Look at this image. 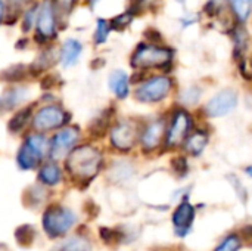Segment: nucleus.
<instances>
[{
  "instance_id": "obj_1",
  "label": "nucleus",
  "mask_w": 252,
  "mask_h": 251,
  "mask_svg": "<svg viewBox=\"0 0 252 251\" xmlns=\"http://www.w3.org/2000/svg\"><path fill=\"white\" fill-rule=\"evenodd\" d=\"M174 62V49L158 43H140L131 55V67L137 70H162L168 74Z\"/></svg>"
},
{
  "instance_id": "obj_2",
  "label": "nucleus",
  "mask_w": 252,
  "mask_h": 251,
  "mask_svg": "<svg viewBox=\"0 0 252 251\" xmlns=\"http://www.w3.org/2000/svg\"><path fill=\"white\" fill-rule=\"evenodd\" d=\"M195 127V120L190 109L179 105L173 108L167 118V129H165V139L164 146L167 149H177L182 148L186 138Z\"/></svg>"
},
{
  "instance_id": "obj_3",
  "label": "nucleus",
  "mask_w": 252,
  "mask_h": 251,
  "mask_svg": "<svg viewBox=\"0 0 252 251\" xmlns=\"http://www.w3.org/2000/svg\"><path fill=\"white\" fill-rule=\"evenodd\" d=\"M173 89L174 80L168 74H157L137 83L134 98L143 104H158L167 99Z\"/></svg>"
},
{
  "instance_id": "obj_4",
  "label": "nucleus",
  "mask_w": 252,
  "mask_h": 251,
  "mask_svg": "<svg viewBox=\"0 0 252 251\" xmlns=\"http://www.w3.org/2000/svg\"><path fill=\"white\" fill-rule=\"evenodd\" d=\"M239 104V95L233 87H224L211 96L202 107V114L210 118H223L232 114Z\"/></svg>"
},
{
  "instance_id": "obj_5",
  "label": "nucleus",
  "mask_w": 252,
  "mask_h": 251,
  "mask_svg": "<svg viewBox=\"0 0 252 251\" xmlns=\"http://www.w3.org/2000/svg\"><path fill=\"white\" fill-rule=\"evenodd\" d=\"M102 157L92 146H83L75 149L69 157V170L81 178H92L99 170Z\"/></svg>"
},
{
  "instance_id": "obj_6",
  "label": "nucleus",
  "mask_w": 252,
  "mask_h": 251,
  "mask_svg": "<svg viewBox=\"0 0 252 251\" xmlns=\"http://www.w3.org/2000/svg\"><path fill=\"white\" fill-rule=\"evenodd\" d=\"M47 149L49 143L43 135L28 136L18 154V163L21 169H34L41 161Z\"/></svg>"
},
{
  "instance_id": "obj_7",
  "label": "nucleus",
  "mask_w": 252,
  "mask_h": 251,
  "mask_svg": "<svg viewBox=\"0 0 252 251\" xmlns=\"http://www.w3.org/2000/svg\"><path fill=\"white\" fill-rule=\"evenodd\" d=\"M165 129H167V118L161 117L151 123H148L140 130V145L145 152L157 151L159 146L164 145L165 139Z\"/></svg>"
},
{
  "instance_id": "obj_8",
  "label": "nucleus",
  "mask_w": 252,
  "mask_h": 251,
  "mask_svg": "<svg viewBox=\"0 0 252 251\" xmlns=\"http://www.w3.org/2000/svg\"><path fill=\"white\" fill-rule=\"evenodd\" d=\"M140 138V130L133 121H120L111 132V142L121 151H128Z\"/></svg>"
},
{
  "instance_id": "obj_9",
  "label": "nucleus",
  "mask_w": 252,
  "mask_h": 251,
  "mask_svg": "<svg viewBox=\"0 0 252 251\" xmlns=\"http://www.w3.org/2000/svg\"><path fill=\"white\" fill-rule=\"evenodd\" d=\"M69 118V114H66L62 108L55 105H47L41 108L35 117H34V127L37 130H50L63 126Z\"/></svg>"
},
{
  "instance_id": "obj_10",
  "label": "nucleus",
  "mask_w": 252,
  "mask_h": 251,
  "mask_svg": "<svg viewBox=\"0 0 252 251\" xmlns=\"http://www.w3.org/2000/svg\"><path fill=\"white\" fill-rule=\"evenodd\" d=\"M55 34H56L55 9H53L52 3L44 1L38 10V16H37V37L47 41L49 38H53Z\"/></svg>"
},
{
  "instance_id": "obj_11",
  "label": "nucleus",
  "mask_w": 252,
  "mask_h": 251,
  "mask_svg": "<svg viewBox=\"0 0 252 251\" xmlns=\"http://www.w3.org/2000/svg\"><path fill=\"white\" fill-rule=\"evenodd\" d=\"M210 142V132L204 127H193L183 143V151L190 157H199Z\"/></svg>"
},
{
  "instance_id": "obj_12",
  "label": "nucleus",
  "mask_w": 252,
  "mask_h": 251,
  "mask_svg": "<svg viewBox=\"0 0 252 251\" xmlns=\"http://www.w3.org/2000/svg\"><path fill=\"white\" fill-rule=\"evenodd\" d=\"M74 223V216L63 209H53L44 217V226L52 234H63Z\"/></svg>"
},
{
  "instance_id": "obj_13",
  "label": "nucleus",
  "mask_w": 252,
  "mask_h": 251,
  "mask_svg": "<svg viewBox=\"0 0 252 251\" xmlns=\"http://www.w3.org/2000/svg\"><path fill=\"white\" fill-rule=\"evenodd\" d=\"M230 37L233 41V59L238 62L245 58L250 47V34L244 24H235L230 28Z\"/></svg>"
},
{
  "instance_id": "obj_14",
  "label": "nucleus",
  "mask_w": 252,
  "mask_h": 251,
  "mask_svg": "<svg viewBox=\"0 0 252 251\" xmlns=\"http://www.w3.org/2000/svg\"><path fill=\"white\" fill-rule=\"evenodd\" d=\"M78 136L80 133L75 129H63L58 132L52 142V154L55 157H61L62 154L69 151L78 141Z\"/></svg>"
},
{
  "instance_id": "obj_15",
  "label": "nucleus",
  "mask_w": 252,
  "mask_h": 251,
  "mask_svg": "<svg viewBox=\"0 0 252 251\" xmlns=\"http://www.w3.org/2000/svg\"><path fill=\"white\" fill-rule=\"evenodd\" d=\"M229 13L236 24H245L252 15V0H227Z\"/></svg>"
},
{
  "instance_id": "obj_16",
  "label": "nucleus",
  "mask_w": 252,
  "mask_h": 251,
  "mask_svg": "<svg viewBox=\"0 0 252 251\" xmlns=\"http://www.w3.org/2000/svg\"><path fill=\"white\" fill-rule=\"evenodd\" d=\"M109 87L117 98L126 99L130 93V78L124 71H114L109 77Z\"/></svg>"
},
{
  "instance_id": "obj_17",
  "label": "nucleus",
  "mask_w": 252,
  "mask_h": 251,
  "mask_svg": "<svg viewBox=\"0 0 252 251\" xmlns=\"http://www.w3.org/2000/svg\"><path fill=\"white\" fill-rule=\"evenodd\" d=\"M83 52V46L78 40L69 38L63 43V47L61 50V59L63 67H72L77 64L80 55Z\"/></svg>"
},
{
  "instance_id": "obj_18",
  "label": "nucleus",
  "mask_w": 252,
  "mask_h": 251,
  "mask_svg": "<svg viewBox=\"0 0 252 251\" xmlns=\"http://www.w3.org/2000/svg\"><path fill=\"white\" fill-rule=\"evenodd\" d=\"M25 95H27V89H22V87H13V89L6 90L4 95L0 96V108H3L1 112L16 107L19 102H22L27 98Z\"/></svg>"
},
{
  "instance_id": "obj_19",
  "label": "nucleus",
  "mask_w": 252,
  "mask_h": 251,
  "mask_svg": "<svg viewBox=\"0 0 252 251\" xmlns=\"http://www.w3.org/2000/svg\"><path fill=\"white\" fill-rule=\"evenodd\" d=\"M201 96H202V89L196 84H192L189 87H186L182 93H180V98H179V102L182 107L190 109L193 107H196L201 101Z\"/></svg>"
},
{
  "instance_id": "obj_20",
  "label": "nucleus",
  "mask_w": 252,
  "mask_h": 251,
  "mask_svg": "<svg viewBox=\"0 0 252 251\" xmlns=\"http://www.w3.org/2000/svg\"><path fill=\"white\" fill-rule=\"evenodd\" d=\"M193 207L188 201H185L179 206V209L174 213V223L177 226H189L193 219Z\"/></svg>"
},
{
  "instance_id": "obj_21",
  "label": "nucleus",
  "mask_w": 252,
  "mask_h": 251,
  "mask_svg": "<svg viewBox=\"0 0 252 251\" xmlns=\"http://www.w3.org/2000/svg\"><path fill=\"white\" fill-rule=\"evenodd\" d=\"M226 7H227V0H208L204 4L202 12L208 18H220L224 13Z\"/></svg>"
},
{
  "instance_id": "obj_22",
  "label": "nucleus",
  "mask_w": 252,
  "mask_h": 251,
  "mask_svg": "<svg viewBox=\"0 0 252 251\" xmlns=\"http://www.w3.org/2000/svg\"><path fill=\"white\" fill-rule=\"evenodd\" d=\"M40 179L44 182V183H49V185H55L59 182L61 179V170L58 169V166L55 164H47L41 169L40 172Z\"/></svg>"
},
{
  "instance_id": "obj_23",
  "label": "nucleus",
  "mask_w": 252,
  "mask_h": 251,
  "mask_svg": "<svg viewBox=\"0 0 252 251\" xmlns=\"http://www.w3.org/2000/svg\"><path fill=\"white\" fill-rule=\"evenodd\" d=\"M133 18H134V13H133L131 10H127V12H124V13L115 16V18L109 22V24H111V28L118 30V31H123V30H126V28L131 24Z\"/></svg>"
},
{
  "instance_id": "obj_24",
  "label": "nucleus",
  "mask_w": 252,
  "mask_h": 251,
  "mask_svg": "<svg viewBox=\"0 0 252 251\" xmlns=\"http://www.w3.org/2000/svg\"><path fill=\"white\" fill-rule=\"evenodd\" d=\"M111 24L105 19H97V25H96V33H94V41L97 44H102L108 40L109 31H111Z\"/></svg>"
},
{
  "instance_id": "obj_25",
  "label": "nucleus",
  "mask_w": 252,
  "mask_h": 251,
  "mask_svg": "<svg viewBox=\"0 0 252 251\" xmlns=\"http://www.w3.org/2000/svg\"><path fill=\"white\" fill-rule=\"evenodd\" d=\"M30 114H31V108H25V109L19 111V112L12 118V121H10V124H9V129H10L12 132H19V130L25 126V123H27Z\"/></svg>"
},
{
  "instance_id": "obj_26",
  "label": "nucleus",
  "mask_w": 252,
  "mask_h": 251,
  "mask_svg": "<svg viewBox=\"0 0 252 251\" xmlns=\"http://www.w3.org/2000/svg\"><path fill=\"white\" fill-rule=\"evenodd\" d=\"M171 166H173V170L180 175V176H185L189 170V164H188V158L185 155H177L173 158L171 161Z\"/></svg>"
},
{
  "instance_id": "obj_27",
  "label": "nucleus",
  "mask_w": 252,
  "mask_h": 251,
  "mask_svg": "<svg viewBox=\"0 0 252 251\" xmlns=\"http://www.w3.org/2000/svg\"><path fill=\"white\" fill-rule=\"evenodd\" d=\"M38 6H32L27 13H24V21H22V30L28 31L32 25H35V19L38 16Z\"/></svg>"
},
{
  "instance_id": "obj_28",
  "label": "nucleus",
  "mask_w": 252,
  "mask_h": 251,
  "mask_svg": "<svg viewBox=\"0 0 252 251\" xmlns=\"http://www.w3.org/2000/svg\"><path fill=\"white\" fill-rule=\"evenodd\" d=\"M52 53H53V50H49V52L41 53V55H40V58L35 61L34 67H37V70H38V71H40V70H46L49 65H52V61H53Z\"/></svg>"
},
{
  "instance_id": "obj_29",
  "label": "nucleus",
  "mask_w": 252,
  "mask_h": 251,
  "mask_svg": "<svg viewBox=\"0 0 252 251\" xmlns=\"http://www.w3.org/2000/svg\"><path fill=\"white\" fill-rule=\"evenodd\" d=\"M239 247V243L236 241V238H227L219 249L216 251H236Z\"/></svg>"
},
{
  "instance_id": "obj_30",
  "label": "nucleus",
  "mask_w": 252,
  "mask_h": 251,
  "mask_svg": "<svg viewBox=\"0 0 252 251\" xmlns=\"http://www.w3.org/2000/svg\"><path fill=\"white\" fill-rule=\"evenodd\" d=\"M199 21V16L193 15V13H189V15H185L180 18V24H182V28H188V27H192L195 25L196 22Z\"/></svg>"
},
{
  "instance_id": "obj_31",
  "label": "nucleus",
  "mask_w": 252,
  "mask_h": 251,
  "mask_svg": "<svg viewBox=\"0 0 252 251\" xmlns=\"http://www.w3.org/2000/svg\"><path fill=\"white\" fill-rule=\"evenodd\" d=\"M56 1L59 6L58 12H61V15H68L72 7V0H56Z\"/></svg>"
},
{
  "instance_id": "obj_32",
  "label": "nucleus",
  "mask_w": 252,
  "mask_h": 251,
  "mask_svg": "<svg viewBox=\"0 0 252 251\" xmlns=\"http://www.w3.org/2000/svg\"><path fill=\"white\" fill-rule=\"evenodd\" d=\"M3 16H4V1L0 0V22H1Z\"/></svg>"
},
{
  "instance_id": "obj_33",
  "label": "nucleus",
  "mask_w": 252,
  "mask_h": 251,
  "mask_svg": "<svg viewBox=\"0 0 252 251\" xmlns=\"http://www.w3.org/2000/svg\"><path fill=\"white\" fill-rule=\"evenodd\" d=\"M10 3H13V4H21V3H27L28 0H9Z\"/></svg>"
},
{
  "instance_id": "obj_34",
  "label": "nucleus",
  "mask_w": 252,
  "mask_h": 251,
  "mask_svg": "<svg viewBox=\"0 0 252 251\" xmlns=\"http://www.w3.org/2000/svg\"><path fill=\"white\" fill-rule=\"evenodd\" d=\"M245 173H247L250 178H252V166H248V167L245 169Z\"/></svg>"
},
{
  "instance_id": "obj_35",
  "label": "nucleus",
  "mask_w": 252,
  "mask_h": 251,
  "mask_svg": "<svg viewBox=\"0 0 252 251\" xmlns=\"http://www.w3.org/2000/svg\"><path fill=\"white\" fill-rule=\"evenodd\" d=\"M179 3H185V0H177Z\"/></svg>"
}]
</instances>
